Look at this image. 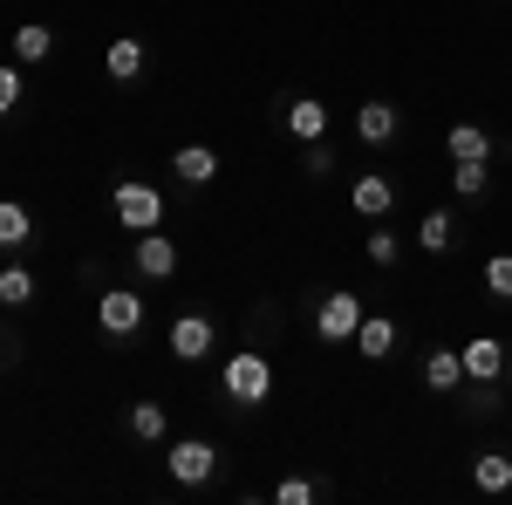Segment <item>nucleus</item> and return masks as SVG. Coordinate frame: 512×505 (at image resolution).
I'll use <instances>...</instances> for the list:
<instances>
[{
  "instance_id": "nucleus-24",
  "label": "nucleus",
  "mask_w": 512,
  "mask_h": 505,
  "mask_svg": "<svg viewBox=\"0 0 512 505\" xmlns=\"http://www.w3.org/2000/svg\"><path fill=\"white\" fill-rule=\"evenodd\" d=\"M362 253H369L376 267H396V253H403V239H396L390 226H369V239H362Z\"/></svg>"
},
{
  "instance_id": "nucleus-22",
  "label": "nucleus",
  "mask_w": 512,
  "mask_h": 505,
  "mask_svg": "<svg viewBox=\"0 0 512 505\" xmlns=\"http://www.w3.org/2000/svg\"><path fill=\"white\" fill-rule=\"evenodd\" d=\"M451 185H458V198H478L485 185H492V157H458V171H451Z\"/></svg>"
},
{
  "instance_id": "nucleus-21",
  "label": "nucleus",
  "mask_w": 512,
  "mask_h": 505,
  "mask_svg": "<svg viewBox=\"0 0 512 505\" xmlns=\"http://www.w3.org/2000/svg\"><path fill=\"white\" fill-rule=\"evenodd\" d=\"M444 151H451V164L458 157H492V137L478 123H458V130H444Z\"/></svg>"
},
{
  "instance_id": "nucleus-14",
  "label": "nucleus",
  "mask_w": 512,
  "mask_h": 505,
  "mask_svg": "<svg viewBox=\"0 0 512 505\" xmlns=\"http://www.w3.org/2000/svg\"><path fill=\"white\" fill-rule=\"evenodd\" d=\"M396 349V321L390 314H362V328H355V355L362 362H383Z\"/></svg>"
},
{
  "instance_id": "nucleus-19",
  "label": "nucleus",
  "mask_w": 512,
  "mask_h": 505,
  "mask_svg": "<svg viewBox=\"0 0 512 505\" xmlns=\"http://www.w3.org/2000/svg\"><path fill=\"white\" fill-rule=\"evenodd\" d=\"M472 485L478 492H512V451H478L472 458Z\"/></svg>"
},
{
  "instance_id": "nucleus-25",
  "label": "nucleus",
  "mask_w": 512,
  "mask_h": 505,
  "mask_svg": "<svg viewBox=\"0 0 512 505\" xmlns=\"http://www.w3.org/2000/svg\"><path fill=\"white\" fill-rule=\"evenodd\" d=\"M485 287H492V301H512V253L485 260Z\"/></svg>"
},
{
  "instance_id": "nucleus-23",
  "label": "nucleus",
  "mask_w": 512,
  "mask_h": 505,
  "mask_svg": "<svg viewBox=\"0 0 512 505\" xmlns=\"http://www.w3.org/2000/svg\"><path fill=\"white\" fill-rule=\"evenodd\" d=\"M28 301H35V273L7 267V273H0V308H28Z\"/></svg>"
},
{
  "instance_id": "nucleus-1",
  "label": "nucleus",
  "mask_w": 512,
  "mask_h": 505,
  "mask_svg": "<svg viewBox=\"0 0 512 505\" xmlns=\"http://www.w3.org/2000/svg\"><path fill=\"white\" fill-rule=\"evenodd\" d=\"M219 383H226V396H233V403H246V410H253V403H267V396H274V362H267L260 349H233Z\"/></svg>"
},
{
  "instance_id": "nucleus-28",
  "label": "nucleus",
  "mask_w": 512,
  "mask_h": 505,
  "mask_svg": "<svg viewBox=\"0 0 512 505\" xmlns=\"http://www.w3.org/2000/svg\"><path fill=\"white\" fill-rule=\"evenodd\" d=\"M335 171V151L328 144H308V178H328Z\"/></svg>"
},
{
  "instance_id": "nucleus-2",
  "label": "nucleus",
  "mask_w": 512,
  "mask_h": 505,
  "mask_svg": "<svg viewBox=\"0 0 512 505\" xmlns=\"http://www.w3.org/2000/svg\"><path fill=\"white\" fill-rule=\"evenodd\" d=\"M110 205H117L123 233H158V226H164V192H158V185H137V178H123Z\"/></svg>"
},
{
  "instance_id": "nucleus-18",
  "label": "nucleus",
  "mask_w": 512,
  "mask_h": 505,
  "mask_svg": "<svg viewBox=\"0 0 512 505\" xmlns=\"http://www.w3.org/2000/svg\"><path fill=\"white\" fill-rule=\"evenodd\" d=\"M424 383H431L437 396H451V389L465 383V355H458V349H431V355H424Z\"/></svg>"
},
{
  "instance_id": "nucleus-3",
  "label": "nucleus",
  "mask_w": 512,
  "mask_h": 505,
  "mask_svg": "<svg viewBox=\"0 0 512 505\" xmlns=\"http://www.w3.org/2000/svg\"><path fill=\"white\" fill-rule=\"evenodd\" d=\"M355 328H362V294H321V308H315L321 342L342 349V342H355Z\"/></svg>"
},
{
  "instance_id": "nucleus-4",
  "label": "nucleus",
  "mask_w": 512,
  "mask_h": 505,
  "mask_svg": "<svg viewBox=\"0 0 512 505\" xmlns=\"http://www.w3.org/2000/svg\"><path fill=\"white\" fill-rule=\"evenodd\" d=\"M96 321H103V335H110V342H130V335L144 328V294H130V287H110V294L96 301Z\"/></svg>"
},
{
  "instance_id": "nucleus-12",
  "label": "nucleus",
  "mask_w": 512,
  "mask_h": 505,
  "mask_svg": "<svg viewBox=\"0 0 512 505\" xmlns=\"http://www.w3.org/2000/svg\"><path fill=\"white\" fill-rule=\"evenodd\" d=\"M21 246H35V212L21 198H0V253H21Z\"/></svg>"
},
{
  "instance_id": "nucleus-10",
  "label": "nucleus",
  "mask_w": 512,
  "mask_h": 505,
  "mask_svg": "<svg viewBox=\"0 0 512 505\" xmlns=\"http://www.w3.org/2000/svg\"><path fill=\"white\" fill-rule=\"evenodd\" d=\"M171 355H178V362H205V355H212V321H205V314H178V321H171Z\"/></svg>"
},
{
  "instance_id": "nucleus-27",
  "label": "nucleus",
  "mask_w": 512,
  "mask_h": 505,
  "mask_svg": "<svg viewBox=\"0 0 512 505\" xmlns=\"http://www.w3.org/2000/svg\"><path fill=\"white\" fill-rule=\"evenodd\" d=\"M274 499H280V505H315L321 492L308 485V478H280V485H274Z\"/></svg>"
},
{
  "instance_id": "nucleus-5",
  "label": "nucleus",
  "mask_w": 512,
  "mask_h": 505,
  "mask_svg": "<svg viewBox=\"0 0 512 505\" xmlns=\"http://www.w3.org/2000/svg\"><path fill=\"white\" fill-rule=\"evenodd\" d=\"M130 267L144 273V280H171V273H178V239H164V226H158V233H137Z\"/></svg>"
},
{
  "instance_id": "nucleus-20",
  "label": "nucleus",
  "mask_w": 512,
  "mask_h": 505,
  "mask_svg": "<svg viewBox=\"0 0 512 505\" xmlns=\"http://www.w3.org/2000/svg\"><path fill=\"white\" fill-rule=\"evenodd\" d=\"M123 430H130L137 444H164V430H171V417H164V403H130V417H123Z\"/></svg>"
},
{
  "instance_id": "nucleus-17",
  "label": "nucleus",
  "mask_w": 512,
  "mask_h": 505,
  "mask_svg": "<svg viewBox=\"0 0 512 505\" xmlns=\"http://www.w3.org/2000/svg\"><path fill=\"white\" fill-rule=\"evenodd\" d=\"M417 246H424V253H451V246H458V212H451V205L424 212V226H417Z\"/></svg>"
},
{
  "instance_id": "nucleus-9",
  "label": "nucleus",
  "mask_w": 512,
  "mask_h": 505,
  "mask_svg": "<svg viewBox=\"0 0 512 505\" xmlns=\"http://www.w3.org/2000/svg\"><path fill=\"white\" fill-rule=\"evenodd\" d=\"M396 130H403V117H396V103H362L355 110V137L369 144V151H390Z\"/></svg>"
},
{
  "instance_id": "nucleus-7",
  "label": "nucleus",
  "mask_w": 512,
  "mask_h": 505,
  "mask_svg": "<svg viewBox=\"0 0 512 505\" xmlns=\"http://www.w3.org/2000/svg\"><path fill=\"white\" fill-rule=\"evenodd\" d=\"M280 123H287L294 144H321V137H328V103H321V96H294V103L280 110Z\"/></svg>"
},
{
  "instance_id": "nucleus-6",
  "label": "nucleus",
  "mask_w": 512,
  "mask_h": 505,
  "mask_svg": "<svg viewBox=\"0 0 512 505\" xmlns=\"http://www.w3.org/2000/svg\"><path fill=\"white\" fill-rule=\"evenodd\" d=\"M164 465H171L178 485H205V478L219 471V451H212L205 437H185V444H171V458H164Z\"/></svg>"
},
{
  "instance_id": "nucleus-8",
  "label": "nucleus",
  "mask_w": 512,
  "mask_h": 505,
  "mask_svg": "<svg viewBox=\"0 0 512 505\" xmlns=\"http://www.w3.org/2000/svg\"><path fill=\"white\" fill-rule=\"evenodd\" d=\"M458 355H465V383H499L506 376V342L499 335H472Z\"/></svg>"
},
{
  "instance_id": "nucleus-11",
  "label": "nucleus",
  "mask_w": 512,
  "mask_h": 505,
  "mask_svg": "<svg viewBox=\"0 0 512 505\" xmlns=\"http://www.w3.org/2000/svg\"><path fill=\"white\" fill-rule=\"evenodd\" d=\"M349 205L362 212V219H383V212L396 205V185L383 178V171H362V178L349 185Z\"/></svg>"
},
{
  "instance_id": "nucleus-13",
  "label": "nucleus",
  "mask_w": 512,
  "mask_h": 505,
  "mask_svg": "<svg viewBox=\"0 0 512 505\" xmlns=\"http://www.w3.org/2000/svg\"><path fill=\"white\" fill-rule=\"evenodd\" d=\"M171 171H178L185 185H212V178H219V151H212V144H178V151H171Z\"/></svg>"
},
{
  "instance_id": "nucleus-26",
  "label": "nucleus",
  "mask_w": 512,
  "mask_h": 505,
  "mask_svg": "<svg viewBox=\"0 0 512 505\" xmlns=\"http://www.w3.org/2000/svg\"><path fill=\"white\" fill-rule=\"evenodd\" d=\"M21 110V62H0V117Z\"/></svg>"
},
{
  "instance_id": "nucleus-16",
  "label": "nucleus",
  "mask_w": 512,
  "mask_h": 505,
  "mask_svg": "<svg viewBox=\"0 0 512 505\" xmlns=\"http://www.w3.org/2000/svg\"><path fill=\"white\" fill-rule=\"evenodd\" d=\"M103 62H110V82L130 89V82H144V62H151V55H144V41H137V35H123V41H110Z\"/></svg>"
},
{
  "instance_id": "nucleus-15",
  "label": "nucleus",
  "mask_w": 512,
  "mask_h": 505,
  "mask_svg": "<svg viewBox=\"0 0 512 505\" xmlns=\"http://www.w3.org/2000/svg\"><path fill=\"white\" fill-rule=\"evenodd\" d=\"M48 55H55V28H48V21H21V28H14V62L35 69Z\"/></svg>"
}]
</instances>
